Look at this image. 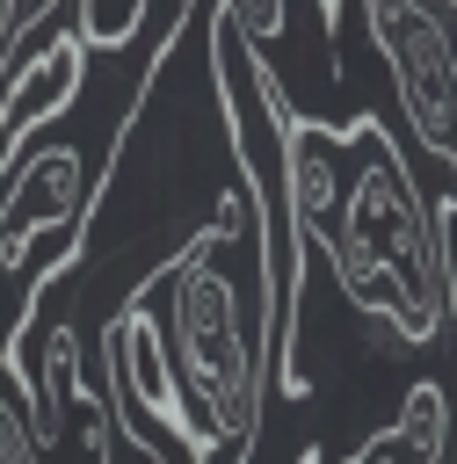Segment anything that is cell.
Segmentation results:
<instances>
[{
  "mask_svg": "<svg viewBox=\"0 0 457 464\" xmlns=\"http://www.w3.org/2000/svg\"><path fill=\"white\" fill-rule=\"evenodd\" d=\"M152 312L181 377L196 464H247L268 399V196L247 145L210 218L152 276Z\"/></svg>",
  "mask_w": 457,
  "mask_h": 464,
  "instance_id": "1",
  "label": "cell"
},
{
  "mask_svg": "<svg viewBox=\"0 0 457 464\" xmlns=\"http://www.w3.org/2000/svg\"><path fill=\"white\" fill-rule=\"evenodd\" d=\"M341 297L370 319L392 326V341L428 348L450 319L442 304V246H435V210L421 203L399 138L377 116H355V181L341 196V218L319 239Z\"/></svg>",
  "mask_w": 457,
  "mask_h": 464,
  "instance_id": "2",
  "label": "cell"
},
{
  "mask_svg": "<svg viewBox=\"0 0 457 464\" xmlns=\"http://www.w3.org/2000/svg\"><path fill=\"white\" fill-rule=\"evenodd\" d=\"M363 14L392 65L413 138L435 160H450L457 152V36H450V22L435 14V0H363Z\"/></svg>",
  "mask_w": 457,
  "mask_h": 464,
  "instance_id": "3",
  "label": "cell"
},
{
  "mask_svg": "<svg viewBox=\"0 0 457 464\" xmlns=\"http://www.w3.org/2000/svg\"><path fill=\"white\" fill-rule=\"evenodd\" d=\"M87 58H94V44H87L80 29H51L29 58L7 65V80H0V174H7L15 145H22L44 116L73 109V94H80V80H87Z\"/></svg>",
  "mask_w": 457,
  "mask_h": 464,
  "instance_id": "4",
  "label": "cell"
},
{
  "mask_svg": "<svg viewBox=\"0 0 457 464\" xmlns=\"http://www.w3.org/2000/svg\"><path fill=\"white\" fill-rule=\"evenodd\" d=\"M450 450H457V406L435 377H421L377 435H363L355 450H341L326 464H442Z\"/></svg>",
  "mask_w": 457,
  "mask_h": 464,
  "instance_id": "5",
  "label": "cell"
},
{
  "mask_svg": "<svg viewBox=\"0 0 457 464\" xmlns=\"http://www.w3.org/2000/svg\"><path fill=\"white\" fill-rule=\"evenodd\" d=\"M102 464H167V442L145 435V428L116 406V392H109V450H102ZM181 464H189V457H181Z\"/></svg>",
  "mask_w": 457,
  "mask_h": 464,
  "instance_id": "6",
  "label": "cell"
},
{
  "mask_svg": "<svg viewBox=\"0 0 457 464\" xmlns=\"http://www.w3.org/2000/svg\"><path fill=\"white\" fill-rule=\"evenodd\" d=\"M0 464H51L44 450H36V435H29V413L0 392Z\"/></svg>",
  "mask_w": 457,
  "mask_h": 464,
  "instance_id": "7",
  "label": "cell"
},
{
  "mask_svg": "<svg viewBox=\"0 0 457 464\" xmlns=\"http://www.w3.org/2000/svg\"><path fill=\"white\" fill-rule=\"evenodd\" d=\"M435 246H442V304H450V326H457V196L435 203ZM457 464V450H450Z\"/></svg>",
  "mask_w": 457,
  "mask_h": 464,
  "instance_id": "8",
  "label": "cell"
},
{
  "mask_svg": "<svg viewBox=\"0 0 457 464\" xmlns=\"http://www.w3.org/2000/svg\"><path fill=\"white\" fill-rule=\"evenodd\" d=\"M442 7H450V14H457V0H442Z\"/></svg>",
  "mask_w": 457,
  "mask_h": 464,
  "instance_id": "9",
  "label": "cell"
},
{
  "mask_svg": "<svg viewBox=\"0 0 457 464\" xmlns=\"http://www.w3.org/2000/svg\"><path fill=\"white\" fill-rule=\"evenodd\" d=\"M297 464H319V457H297Z\"/></svg>",
  "mask_w": 457,
  "mask_h": 464,
  "instance_id": "10",
  "label": "cell"
}]
</instances>
